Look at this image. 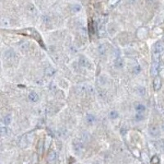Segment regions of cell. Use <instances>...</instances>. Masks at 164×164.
<instances>
[{"mask_svg":"<svg viewBox=\"0 0 164 164\" xmlns=\"http://www.w3.org/2000/svg\"><path fill=\"white\" fill-rule=\"evenodd\" d=\"M148 132L153 137L158 136L159 135H160V131H159V128L157 126H150V128H149V130H148Z\"/></svg>","mask_w":164,"mask_h":164,"instance_id":"2","label":"cell"},{"mask_svg":"<svg viewBox=\"0 0 164 164\" xmlns=\"http://www.w3.org/2000/svg\"><path fill=\"white\" fill-rule=\"evenodd\" d=\"M162 86V80L159 76H156L153 80V88L156 91L159 90Z\"/></svg>","mask_w":164,"mask_h":164,"instance_id":"3","label":"cell"},{"mask_svg":"<svg viewBox=\"0 0 164 164\" xmlns=\"http://www.w3.org/2000/svg\"><path fill=\"white\" fill-rule=\"evenodd\" d=\"M29 99L32 102H36V101L39 99V96L35 92H31L30 94H29Z\"/></svg>","mask_w":164,"mask_h":164,"instance_id":"9","label":"cell"},{"mask_svg":"<svg viewBox=\"0 0 164 164\" xmlns=\"http://www.w3.org/2000/svg\"><path fill=\"white\" fill-rule=\"evenodd\" d=\"M38 149H39V152H40V153H42V150H43V141L42 140L39 142Z\"/></svg>","mask_w":164,"mask_h":164,"instance_id":"17","label":"cell"},{"mask_svg":"<svg viewBox=\"0 0 164 164\" xmlns=\"http://www.w3.org/2000/svg\"><path fill=\"white\" fill-rule=\"evenodd\" d=\"M136 109L138 113H143L144 111H145V107L142 104H138L136 107Z\"/></svg>","mask_w":164,"mask_h":164,"instance_id":"12","label":"cell"},{"mask_svg":"<svg viewBox=\"0 0 164 164\" xmlns=\"http://www.w3.org/2000/svg\"><path fill=\"white\" fill-rule=\"evenodd\" d=\"M105 52H106V48H105V45L102 44V45H100L99 47V53L101 54V55H103L105 54Z\"/></svg>","mask_w":164,"mask_h":164,"instance_id":"14","label":"cell"},{"mask_svg":"<svg viewBox=\"0 0 164 164\" xmlns=\"http://www.w3.org/2000/svg\"><path fill=\"white\" fill-rule=\"evenodd\" d=\"M136 118L137 121H142V120L144 118V116H143L142 114H137L136 117Z\"/></svg>","mask_w":164,"mask_h":164,"instance_id":"18","label":"cell"},{"mask_svg":"<svg viewBox=\"0 0 164 164\" xmlns=\"http://www.w3.org/2000/svg\"><path fill=\"white\" fill-rule=\"evenodd\" d=\"M73 148H74V150L76 152L79 153L82 150V149H83L84 144L81 141H75L74 144H73Z\"/></svg>","mask_w":164,"mask_h":164,"instance_id":"5","label":"cell"},{"mask_svg":"<svg viewBox=\"0 0 164 164\" xmlns=\"http://www.w3.org/2000/svg\"><path fill=\"white\" fill-rule=\"evenodd\" d=\"M80 10V6L79 5H74L73 7H72V11L76 12H79Z\"/></svg>","mask_w":164,"mask_h":164,"instance_id":"16","label":"cell"},{"mask_svg":"<svg viewBox=\"0 0 164 164\" xmlns=\"http://www.w3.org/2000/svg\"><path fill=\"white\" fill-rule=\"evenodd\" d=\"M12 122V116L11 115H7L4 117L3 118V123L6 125V126H8V125H9Z\"/></svg>","mask_w":164,"mask_h":164,"instance_id":"11","label":"cell"},{"mask_svg":"<svg viewBox=\"0 0 164 164\" xmlns=\"http://www.w3.org/2000/svg\"><path fill=\"white\" fill-rule=\"evenodd\" d=\"M89 32L90 35H94L95 32V28H94V21L90 20L89 21Z\"/></svg>","mask_w":164,"mask_h":164,"instance_id":"8","label":"cell"},{"mask_svg":"<svg viewBox=\"0 0 164 164\" xmlns=\"http://www.w3.org/2000/svg\"><path fill=\"white\" fill-rule=\"evenodd\" d=\"M158 62H154L153 65H152V68H151V73L153 76H156L158 74Z\"/></svg>","mask_w":164,"mask_h":164,"instance_id":"7","label":"cell"},{"mask_svg":"<svg viewBox=\"0 0 164 164\" xmlns=\"http://www.w3.org/2000/svg\"><path fill=\"white\" fill-rule=\"evenodd\" d=\"M56 159H57V154L56 153L52 150L48 154V162L49 163H54L56 162Z\"/></svg>","mask_w":164,"mask_h":164,"instance_id":"4","label":"cell"},{"mask_svg":"<svg viewBox=\"0 0 164 164\" xmlns=\"http://www.w3.org/2000/svg\"><path fill=\"white\" fill-rule=\"evenodd\" d=\"M160 163V160L158 156H153L151 159V164H159Z\"/></svg>","mask_w":164,"mask_h":164,"instance_id":"13","label":"cell"},{"mask_svg":"<svg viewBox=\"0 0 164 164\" xmlns=\"http://www.w3.org/2000/svg\"><path fill=\"white\" fill-rule=\"evenodd\" d=\"M17 33L21 34V35H25L27 36H31V38H34L43 48H45V46L44 44V41H43L42 38H41V35L35 30V29H32V28L25 29V30L17 31Z\"/></svg>","mask_w":164,"mask_h":164,"instance_id":"1","label":"cell"},{"mask_svg":"<svg viewBox=\"0 0 164 164\" xmlns=\"http://www.w3.org/2000/svg\"><path fill=\"white\" fill-rule=\"evenodd\" d=\"M118 117V113L117 112H115V111H112V112L110 113V117L112 119H115Z\"/></svg>","mask_w":164,"mask_h":164,"instance_id":"15","label":"cell"},{"mask_svg":"<svg viewBox=\"0 0 164 164\" xmlns=\"http://www.w3.org/2000/svg\"><path fill=\"white\" fill-rule=\"evenodd\" d=\"M163 49H164V46L160 42L157 43L155 46H154V52L158 53V54H161V53L163 51Z\"/></svg>","mask_w":164,"mask_h":164,"instance_id":"6","label":"cell"},{"mask_svg":"<svg viewBox=\"0 0 164 164\" xmlns=\"http://www.w3.org/2000/svg\"><path fill=\"white\" fill-rule=\"evenodd\" d=\"M86 121H87V122L90 124H92L95 122V117L94 115H91V114H88L86 116Z\"/></svg>","mask_w":164,"mask_h":164,"instance_id":"10","label":"cell"}]
</instances>
